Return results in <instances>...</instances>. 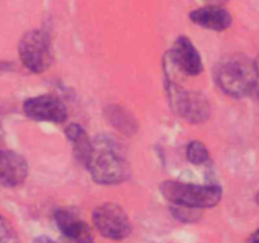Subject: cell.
<instances>
[{"instance_id":"6da1fadb","label":"cell","mask_w":259,"mask_h":243,"mask_svg":"<svg viewBox=\"0 0 259 243\" xmlns=\"http://www.w3.org/2000/svg\"><path fill=\"white\" fill-rule=\"evenodd\" d=\"M215 81L221 91L233 98H244L258 86L255 61L234 54L220 61L215 70Z\"/></svg>"},{"instance_id":"7a4b0ae2","label":"cell","mask_w":259,"mask_h":243,"mask_svg":"<svg viewBox=\"0 0 259 243\" xmlns=\"http://www.w3.org/2000/svg\"><path fill=\"white\" fill-rule=\"evenodd\" d=\"M97 184L116 185L128 176V166L118 146L112 140L93 142V150L85 163Z\"/></svg>"},{"instance_id":"3957f363","label":"cell","mask_w":259,"mask_h":243,"mask_svg":"<svg viewBox=\"0 0 259 243\" xmlns=\"http://www.w3.org/2000/svg\"><path fill=\"white\" fill-rule=\"evenodd\" d=\"M160 192L174 205L194 209L215 207L223 198V189L219 185H194L174 180L164 181Z\"/></svg>"},{"instance_id":"277c9868","label":"cell","mask_w":259,"mask_h":243,"mask_svg":"<svg viewBox=\"0 0 259 243\" xmlns=\"http://www.w3.org/2000/svg\"><path fill=\"white\" fill-rule=\"evenodd\" d=\"M19 57L28 70L44 73L52 63V48L49 34L41 29L24 33L18 46Z\"/></svg>"},{"instance_id":"5b68a950","label":"cell","mask_w":259,"mask_h":243,"mask_svg":"<svg viewBox=\"0 0 259 243\" xmlns=\"http://www.w3.org/2000/svg\"><path fill=\"white\" fill-rule=\"evenodd\" d=\"M93 223L103 237L113 240H121L131 233L128 215L119 205L104 203L93 213Z\"/></svg>"},{"instance_id":"8992f818","label":"cell","mask_w":259,"mask_h":243,"mask_svg":"<svg viewBox=\"0 0 259 243\" xmlns=\"http://www.w3.org/2000/svg\"><path fill=\"white\" fill-rule=\"evenodd\" d=\"M170 100L176 111L189 123L205 122L210 115V105L202 94L196 91L179 90L177 86H170Z\"/></svg>"},{"instance_id":"52a82bcc","label":"cell","mask_w":259,"mask_h":243,"mask_svg":"<svg viewBox=\"0 0 259 243\" xmlns=\"http://www.w3.org/2000/svg\"><path fill=\"white\" fill-rule=\"evenodd\" d=\"M23 110L28 118L38 122L62 123L68 118L66 106L60 99L51 95H41L27 99Z\"/></svg>"},{"instance_id":"ba28073f","label":"cell","mask_w":259,"mask_h":243,"mask_svg":"<svg viewBox=\"0 0 259 243\" xmlns=\"http://www.w3.org/2000/svg\"><path fill=\"white\" fill-rule=\"evenodd\" d=\"M171 63L183 74L196 76L202 73V58L191 41L187 37H178L170 49Z\"/></svg>"},{"instance_id":"9c48e42d","label":"cell","mask_w":259,"mask_h":243,"mask_svg":"<svg viewBox=\"0 0 259 243\" xmlns=\"http://www.w3.org/2000/svg\"><path fill=\"white\" fill-rule=\"evenodd\" d=\"M55 222L70 243H94L92 229L76 213L59 209L55 213Z\"/></svg>"},{"instance_id":"30bf717a","label":"cell","mask_w":259,"mask_h":243,"mask_svg":"<svg viewBox=\"0 0 259 243\" xmlns=\"http://www.w3.org/2000/svg\"><path fill=\"white\" fill-rule=\"evenodd\" d=\"M28 175L26 160L14 151H0V187H18Z\"/></svg>"},{"instance_id":"8fae6325","label":"cell","mask_w":259,"mask_h":243,"mask_svg":"<svg viewBox=\"0 0 259 243\" xmlns=\"http://www.w3.org/2000/svg\"><path fill=\"white\" fill-rule=\"evenodd\" d=\"M189 19L202 28L216 32L225 31L233 23L231 14L219 6H207L196 9L189 13Z\"/></svg>"},{"instance_id":"7c38bea8","label":"cell","mask_w":259,"mask_h":243,"mask_svg":"<svg viewBox=\"0 0 259 243\" xmlns=\"http://www.w3.org/2000/svg\"><path fill=\"white\" fill-rule=\"evenodd\" d=\"M65 133H66L68 140L73 143L74 151H75L78 160L85 166L87 161H88L89 156H91L92 150H93V142L89 140L85 131L79 125H75V123L69 126L65 130Z\"/></svg>"},{"instance_id":"4fadbf2b","label":"cell","mask_w":259,"mask_h":243,"mask_svg":"<svg viewBox=\"0 0 259 243\" xmlns=\"http://www.w3.org/2000/svg\"><path fill=\"white\" fill-rule=\"evenodd\" d=\"M107 115H108V120L122 133L130 135L136 131L135 119L121 106H111L107 111Z\"/></svg>"},{"instance_id":"5bb4252c","label":"cell","mask_w":259,"mask_h":243,"mask_svg":"<svg viewBox=\"0 0 259 243\" xmlns=\"http://www.w3.org/2000/svg\"><path fill=\"white\" fill-rule=\"evenodd\" d=\"M208 150L200 141H193L187 147V158L193 165H201L208 161Z\"/></svg>"},{"instance_id":"9a60e30c","label":"cell","mask_w":259,"mask_h":243,"mask_svg":"<svg viewBox=\"0 0 259 243\" xmlns=\"http://www.w3.org/2000/svg\"><path fill=\"white\" fill-rule=\"evenodd\" d=\"M0 243H19V238L11 223L0 215Z\"/></svg>"},{"instance_id":"2e32d148","label":"cell","mask_w":259,"mask_h":243,"mask_svg":"<svg viewBox=\"0 0 259 243\" xmlns=\"http://www.w3.org/2000/svg\"><path fill=\"white\" fill-rule=\"evenodd\" d=\"M193 209L194 208L182 207V205H176L174 208H171L177 219L182 220V222H193L197 219V215H196V212H193Z\"/></svg>"},{"instance_id":"e0dca14e","label":"cell","mask_w":259,"mask_h":243,"mask_svg":"<svg viewBox=\"0 0 259 243\" xmlns=\"http://www.w3.org/2000/svg\"><path fill=\"white\" fill-rule=\"evenodd\" d=\"M33 243H57V242L56 240L51 239V238H49V237H38L34 239Z\"/></svg>"},{"instance_id":"ac0fdd59","label":"cell","mask_w":259,"mask_h":243,"mask_svg":"<svg viewBox=\"0 0 259 243\" xmlns=\"http://www.w3.org/2000/svg\"><path fill=\"white\" fill-rule=\"evenodd\" d=\"M249 243H259V229H256L249 238Z\"/></svg>"},{"instance_id":"d6986e66","label":"cell","mask_w":259,"mask_h":243,"mask_svg":"<svg viewBox=\"0 0 259 243\" xmlns=\"http://www.w3.org/2000/svg\"><path fill=\"white\" fill-rule=\"evenodd\" d=\"M205 2H207L210 6H219V7H220L221 4L226 3L228 0H205Z\"/></svg>"},{"instance_id":"ffe728a7","label":"cell","mask_w":259,"mask_h":243,"mask_svg":"<svg viewBox=\"0 0 259 243\" xmlns=\"http://www.w3.org/2000/svg\"><path fill=\"white\" fill-rule=\"evenodd\" d=\"M3 137H4L3 128H2V126H0V143H2V141H3Z\"/></svg>"},{"instance_id":"44dd1931","label":"cell","mask_w":259,"mask_h":243,"mask_svg":"<svg viewBox=\"0 0 259 243\" xmlns=\"http://www.w3.org/2000/svg\"><path fill=\"white\" fill-rule=\"evenodd\" d=\"M255 199H256V203H258V204H259V193H258V194H256Z\"/></svg>"}]
</instances>
